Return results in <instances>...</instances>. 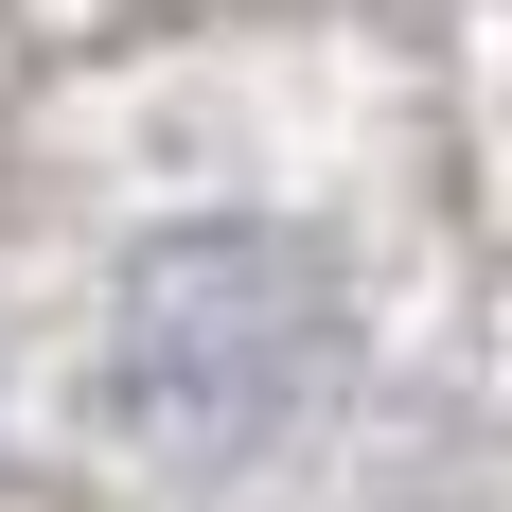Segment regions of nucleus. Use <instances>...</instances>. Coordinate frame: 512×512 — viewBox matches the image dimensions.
<instances>
[{"label":"nucleus","instance_id":"nucleus-1","mask_svg":"<svg viewBox=\"0 0 512 512\" xmlns=\"http://www.w3.org/2000/svg\"><path fill=\"white\" fill-rule=\"evenodd\" d=\"M301 354V283L265 248H177L124 318V371H142V407H265V371Z\"/></svg>","mask_w":512,"mask_h":512}]
</instances>
